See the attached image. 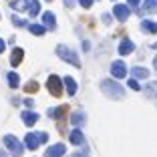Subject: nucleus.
I'll use <instances>...</instances> for the list:
<instances>
[{"label": "nucleus", "mask_w": 157, "mask_h": 157, "mask_svg": "<svg viewBox=\"0 0 157 157\" xmlns=\"http://www.w3.org/2000/svg\"><path fill=\"white\" fill-rule=\"evenodd\" d=\"M131 6L129 4H115L113 6V16H115L119 22H125V20L129 18V14H131Z\"/></svg>", "instance_id": "nucleus-6"}, {"label": "nucleus", "mask_w": 157, "mask_h": 157, "mask_svg": "<svg viewBox=\"0 0 157 157\" xmlns=\"http://www.w3.org/2000/svg\"><path fill=\"white\" fill-rule=\"evenodd\" d=\"M42 22H44L46 28H51V30H56V16L52 12H44L42 14Z\"/></svg>", "instance_id": "nucleus-11"}, {"label": "nucleus", "mask_w": 157, "mask_h": 157, "mask_svg": "<svg viewBox=\"0 0 157 157\" xmlns=\"http://www.w3.org/2000/svg\"><path fill=\"white\" fill-rule=\"evenodd\" d=\"M78 4L83 6V8H91V4H93V0H78Z\"/></svg>", "instance_id": "nucleus-28"}, {"label": "nucleus", "mask_w": 157, "mask_h": 157, "mask_svg": "<svg viewBox=\"0 0 157 157\" xmlns=\"http://www.w3.org/2000/svg\"><path fill=\"white\" fill-rule=\"evenodd\" d=\"M131 73H133L135 78H147L149 77V71L143 69V67H133V71H131Z\"/></svg>", "instance_id": "nucleus-19"}, {"label": "nucleus", "mask_w": 157, "mask_h": 157, "mask_svg": "<svg viewBox=\"0 0 157 157\" xmlns=\"http://www.w3.org/2000/svg\"><path fill=\"white\" fill-rule=\"evenodd\" d=\"M8 85L10 89H18V75L16 73H8Z\"/></svg>", "instance_id": "nucleus-25"}, {"label": "nucleus", "mask_w": 157, "mask_h": 157, "mask_svg": "<svg viewBox=\"0 0 157 157\" xmlns=\"http://www.w3.org/2000/svg\"><path fill=\"white\" fill-rule=\"evenodd\" d=\"M4 145L8 147V151L12 153L14 157H20V155H22V151H24L22 143H20L14 135H4Z\"/></svg>", "instance_id": "nucleus-4"}, {"label": "nucleus", "mask_w": 157, "mask_h": 157, "mask_svg": "<svg viewBox=\"0 0 157 157\" xmlns=\"http://www.w3.org/2000/svg\"><path fill=\"white\" fill-rule=\"evenodd\" d=\"M56 55L65 60V63H71L73 67H81V59L77 56V52L71 51V48H67L65 44H59V46H56Z\"/></svg>", "instance_id": "nucleus-2"}, {"label": "nucleus", "mask_w": 157, "mask_h": 157, "mask_svg": "<svg viewBox=\"0 0 157 157\" xmlns=\"http://www.w3.org/2000/svg\"><path fill=\"white\" fill-rule=\"evenodd\" d=\"M28 30L33 34H36V36H40V34H44L46 26H42V24H28Z\"/></svg>", "instance_id": "nucleus-20"}, {"label": "nucleus", "mask_w": 157, "mask_h": 157, "mask_svg": "<svg viewBox=\"0 0 157 157\" xmlns=\"http://www.w3.org/2000/svg\"><path fill=\"white\" fill-rule=\"evenodd\" d=\"M127 4H129L131 8H139V0H127Z\"/></svg>", "instance_id": "nucleus-29"}, {"label": "nucleus", "mask_w": 157, "mask_h": 157, "mask_svg": "<svg viewBox=\"0 0 157 157\" xmlns=\"http://www.w3.org/2000/svg\"><path fill=\"white\" fill-rule=\"evenodd\" d=\"M111 75L115 78H123L125 75H127V69H125V63L123 60H115L111 65Z\"/></svg>", "instance_id": "nucleus-7"}, {"label": "nucleus", "mask_w": 157, "mask_h": 157, "mask_svg": "<svg viewBox=\"0 0 157 157\" xmlns=\"http://www.w3.org/2000/svg\"><path fill=\"white\" fill-rule=\"evenodd\" d=\"M20 117H22V121L28 125V127H33V125L38 121V113H33V111H22Z\"/></svg>", "instance_id": "nucleus-14"}, {"label": "nucleus", "mask_w": 157, "mask_h": 157, "mask_svg": "<svg viewBox=\"0 0 157 157\" xmlns=\"http://www.w3.org/2000/svg\"><path fill=\"white\" fill-rule=\"evenodd\" d=\"M4 46H6V42L2 40V38H0V52H4Z\"/></svg>", "instance_id": "nucleus-32"}, {"label": "nucleus", "mask_w": 157, "mask_h": 157, "mask_svg": "<svg viewBox=\"0 0 157 157\" xmlns=\"http://www.w3.org/2000/svg\"><path fill=\"white\" fill-rule=\"evenodd\" d=\"M12 22H14V26H18V28H22V26H28V22L24 18H18V16H12Z\"/></svg>", "instance_id": "nucleus-26"}, {"label": "nucleus", "mask_w": 157, "mask_h": 157, "mask_svg": "<svg viewBox=\"0 0 157 157\" xmlns=\"http://www.w3.org/2000/svg\"><path fill=\"white\" fill-rule=\"evenodd\" d=\"M65 6H67V8H73V6H75V0H65Z\"/></svg>", "instance_id": "nucleus-31"}, {"label": "nucleus", "mask_w": 157, "mask_h": 157, "mask_svg": "<svg viewBox=\"0 0 157 157\" xmlns=\"http://www.w3.org/2000/svg\"><path fill=\"white\" fill-rule=\"evenodd\" d=\"M141 30H143V33H147V34H157V22L143 18V20H141Z\"/></svg>", "instance_id": "nucleus-10"}, {"label": "nucleus", "mask_w": 157, "mask_h": 157, "mask_svg": "<svg viewBox=\"0 0 157 157\" xmlns=\"http://www.w3.org/2000/svg\"><path fill=\"white\" fill-rule=\"evenodd\" d=\"M0 157H6V155H4V153H0Z\"/></svg>", "instance_id": "nucleus-34"}, {"label": "nucleus", "mask_w": 157, "mask_h": 157, "mask_svg": "<svg viewBox=\"0 0 157 157\" xmlns=\"http://www.w3.org/2000/svg\"><path fill=\"white\" fill-rule=\"evenodd\" d=\"M65 151H67L65 145H63V143H56V145H52V147L46 149L44 157H63V153H65Z\"/></svg>", "instance_id": "nucleus-9"}, {"label": "nucleus", "mask_w": 157, "mask_h": 157, "mask_svg": "<svg viewBox=\"0 0 157 157\" xmlns=\"http://www.w3.org/2000/svg\"><path fill=\"white\" fill-rule=\"evenodd\" d=\"M153 69L157 71V56H155V59H153Z\"/></svg>", "instance_id": "nucleus-33"}, {"label": "nucleus", "mask_w": 157, "mask_h": 157, "mask_svg": "<svg viewBox=\"0 0 157 157\" xmlns=\"http://www.w3.org/2000/svg\"><path fill=\"white\" fill-rule=\"evenodd\" d=\"M71 123H73L75 127H81V125L85 123V113H83V111L73 113V115H71Z\"/></svg>", "instance_id": "nucleus-16"}, {"label": "nucleus", "mask_w": 157, "mask_h": 157, "mask_svg": "<svg viewBox=\"0 0 157 157\" xmlns=\"http://www.w3.org/2000/svg\"><path fill=\"white\" fill-rule=\"evenodd\" d=\"M67 111H69V107H67V105H60V107H56V109H48V111H46V115L52 117V119L63 121V119H65V115H67Z\"/></svg>", "instance_id": "nucleus-8"}, {"label": "nucleus", "mask_w": 157, "mask_h": 157, "mask_svg": "<svg viewBox=\"0 0 157 157\" xmlns=\"http://www.w3.org/2000/svg\"><path fill=\"white\" fill-rule=\"evenodd\" d=\"M24 91H26L28 95H33V93H36V91H38V83H36V81H28V83L24 85Z\"/></svg>", "instance_id": "nucleus-22"}, {"label": "nucleus", "mask_w": 157, "mask_h": 157, "mask_svg": "<svg viewBox=\"0 0 157 157\" xmlns=\"http://www.w3.org/2000/svg\"><path fill=\"white\" fill-rule=\"evenodd\" d=\"M22 56H24V51L22 48H14L12 55H10V65L12 67H18L22 63Z\"/></svg>", "instance_id": "nucleus-15"}, {"label": "nucleus", "mask_w": 157, "mask_h": 157, "mask_svg": "<svg viewBox=\"0 0 157 157\" xmlns=\"http://www.w3.org/2000/svg\"><path fill=\"white\" fill-rule=\"evenodd\" d=\"M24 141H26V147L34 151L36 147H40L42 143H46V141H48V135L42 133V131H40V133H28L26 137H24Z\"/></svg>", "instance_id": "nucleus-3"}, {"label": "nucleus", "mask_w": 157, "mask_h": 157, "mask_svg": "<svg viewBox=\"0 0 157 157\" xmlns=\"http://www.w3.org/2000/svg\"><path fill=\"white\" fill-rule=\"evenodd\" d=\"M101 91L105 93L109 99H123L125 97V89L121 87L119 83H115V81H109V78L101 81Z\"/></svg>", "instance_id": "nucleus-1"}, {"label": "nucleus", "mask_w": 157, "mask_h": 157, "mask_svg": "<svg viewBox=\"0 0 157 157\" xmlns=\"http://www.w3.org/2000/svg\"><path fill=\"white\" fill-rule=\"evenodd\" d=\"M63 81H60L56 75H51V77L46 78V87H48V91H51L52 97H60L63 95Z\"/></svg>", "instance_id": "nucleus-5"}, {"label": "nucleus", "mask_w": 157, "mask_h": 157, "mask_svg": "<svg viewBox=\"0 0 157 157\" xmlns=\"http://www.w3.org/2000/svg\"><path fill=\"white\" fill-rule=\"evenodd\" d=\"M133 51H135V44H133V40H127V38H125V40L119 44V55H121V56H125V55H131Z\"/></svg>", "instance_id": "nucleus-12"}, {"label": "nucleus", "mask_w": 157, "mask_h": 157, "mask_svg": "<svg viewBox=\"0 0 157 157\" xmlns=\"http://www.w3.org/2000/svg\"><path fill=\"white\" fill-rule=\"evenodd\" d=\"M129 89H133V91H141V87H139V83H137V78H129Z\"/></svg>", "instance_id": "nucleus-27"}, {"label": "nucleus", "mask_w": 157, "mask_h": 157, "mask_svg": "<svg viewBox=\"0 0 157 157\" xmlns=\"http://www.w3.org/2000/svg\"><path fill=\"white\" fill-rule=\"evenodd\" d=\"M69 157H89V155L83 153V151H77V153H73V155H69Z\"/></svg>", "instance_id": "nucleus-30"}, {"label": "nucleus", "mask_w": 157, "mask_h": 157, "mask_svg": "<svg viewBox=\"0 0 157 157\" xmlns=\"http://www.w3.org/2000/svg\"><path fill=\"white\" fill-rule=\"evenodd\" d=\"M145 93H147V97H155L157 99V83H149L145 87Z\"/></svg>", "instance_id": "nucleus-24"}, {"label": "nucleus", "mask_w": 157, "mask_h": 157, "mask_svg": "<svg viewBox=\"0 0 157 157\" xmlns=\"http://www.w3.org/2000/svg\"><path fill=\"white\" fill-rule=\"evenodd\" d=\"M10 8H14V10H28V0H16V2H12Z\"/></svg>", "instance_id": "nucleus-23"}, {"label": "nucleus", "mask_w": 157, "mask_h": 157, "mask_svg": "<svg viewBox=\"0 0 157 157\" xmlns=\"http://www.w3.org/2000/svg\"><path fill=\"white\" fill-rule=\"evenodd\" d=\"M69 141H71L73 145H83V143H85V137H83V133H81L78 129H73V131L69 133Z\"/></svg>", "instance_id": "nucleus-13"}, {"label": "nucleus", "mask_w": 157, "mask_h": 157, "mask_svg": "<svg viewBox=\"0 0 157 157\" xmlns=\"http://www.w3.org/2000/svg\"><path fill=\"white\" fill-rule=\"evenodd\" d=\"M145 12H149V14H155L157 12V0H145Z\"/></svg>", "instance_id": "nucleus-21"}, {"label": "nucleus", "mask_w": 157, "mask_h": 157, "mask_svg": "<svg viewBox=\"0 0 157 157\" xmlns=\"http://www.w3.org/2000/svg\"><path fill=\"white\" fill-rule=\"evenodd\" d=\"M63 83H65V89H67V91H69V95H71V97H73L75 93H77V83H75V78L67 77L65 81H63Z\"/></svg>", "instance_id": "nucleus-18"}, {"label": "nucleus", "mask_w": 157, "mask_h": 157, "mask_svg": "<svg viewBox=\"0 0 157 157\" xmlns=\"http://www.w3.org/2000/svg\"><path fill=\"white\" fill-rule=\"evenodd\" d=\"M40 12V2L38 0H28V14L30 16H36Z\"/></svg>", "instance_id": "nucleus-17"}]
</instances>
